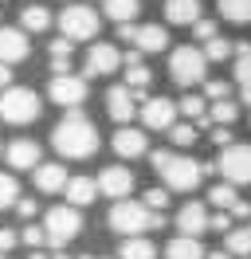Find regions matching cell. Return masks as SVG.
<instances>
[{
    "label": "cell",
    "mask_w": 251,
    "mask_h": 259,
    "mask_svg": "<svg viewBox=\"0 0 251 259\" xmlns=\"http://www.w3.org/2000/svg\"><path fill=\"white\" fill-rule=\"evenodd\" d=\"M51 146L59 149L63 157H71V161H75V157H91L94 149H98V130H94V122L82 110L71 106V114H67L59 126H55V134H51Z\"/></svg>",
    "instance_id": "6da1fadb"
},
{
    "label": "cell",
    "mask_w": 251,
    "mask_h": 259,
    "mask_svg": "<svg viewBox=\"0 0 251 259\" xmlns=\"http://www.w3.org/2000/svg\"><path fill=\"white\" fill-rule=\"evenodd\" d=\"M106 224L110 232H122V236H141V232H157V228H165V216L157 208H149L145 200H114V208L106 212Z\"/></svg>",
    "instance_id": "7a4b0ae2"
},
{
    "label": "cell",
    "mask_w": 251,
    "mask_h": 259,
    "mask_svg": "<svg viewBox=\"0 0 251 259\" xmlns=\"http://www.w3.org/2000/svg\"><path fill=\"white\" fill-rule=\"evenodd\" d=\"M153 169L161 173L165 189H173V193H192V189L204 181V165L200 161H192L185 153H169V149H157L153 153Z\"/></svg>",
    "instance_id": "3957f363"
},
{
    "label": "cell",
    "mask_w": 251,
    "mask_h": 259,
    "mask_svg": "<svg viewBox=\"0 0 251 259\" xmlns=\"http://www.w3.org/2000/svg\"><path fill=\"white\" fill-rule=\"evenodd\" d=\"M0 118L8 126H28L39 118V95L28 91V87H4L0 95Z\"/></svg>",
    "instance_id": "277c9868"
},
{
    "label": "cell",
    "mask_w": 251,
    "mask_h": 259,
    "mask_svg": "<svg viewBox=\"0 0 251 259\" xmlns=\"http://www.w3.org/2000/svg\"><path fill=\"white\" fill-rule=\"evenodd\" d=\"M204 71H208V55L196 48H177L169 55V79L177 87H196L204 82Z\"/></svg>",
    "instance_id": "5b68a950"
},
{
    "label": "cell",
    "mask_w": 251,
    "mask_h": 259,
    "mask_svg": "<svg viewBox=\"0 0 251 259\" xmlns=\"http://www.w3.org/2000/svg\"><path fill=\"white\" fill-rule=\"evenodd\" d=\"M44 228H47V243H51V247H63V243H71L78 232H82V216H78L75 204H63V208H47Z\"/></svg>",
    "instance_id": "8992f818"
},
{
    "label": "cell",
    "mask_w": 251,
    "mask_h": 259,
    "mask_svg": "<svg viewBox=\"0 0 251 259\" xmlns=\"http://www.w3.org/2000/svg\"><path fill=\"white\" fill-rule=\"evenodd\" d=\"M59 28L63 35H71V39H91V35H98V12H94L91 4H67L59 16Z\"/></svg>",
    "instance_id": "52a82bcc"
},
{
    "label": "cell",
    "mask_w": 251,
    "mask_h": 259,
    "mask_svg": "<svg viewBox=\"0 0 251 259\" xmlns=\"http://www.w3.org/2000/svg\"><path fill=\"white\" fill-rule=\"evenodd\" d=\"M220 173L224 181H232V185H251V146L243 142H232V146H224L220 153Z\"/></svg>",
    "instance_id": "ba28073f"
},
{
    "label": "cell",
    "mask_w": 251,
    "mask_h": 259,
    "mask_svg": "<svg viewBox=\"0 0 251 259\" xmlns=\"http://www.w3.org/2000/svg\"><path fill=\"white\" fill-rule=\"evenodd\" d=\"M118 28H122V39L126 44H134V48L138 51H145V55H153V51H165L169 48V35H165V28H161V24H118Z\"/></svg>",
    "instance_id": "9c48e42d"
},
{
    "label": "cell",
    "mask_w": 251,
    "mask_h": 259,
    "mask_svg": "<svg viewBox=\"0 0 251 259\" xmlns=\"http://www.w3.org/2000/svg\"><path fill=\"white\" fill-rule=\"evenodd\" d=\"M47 98L51 102H59V106H82V98H87V79H78V75H55L51 87H47Z\"/></svg>",
    "instance_id": "30bf717a"
},
{
    "label": "cell",
    "mask_w": 251,
    "mask_h": 259,
    "mask_svg": "<svg viewBox=\"0 0 251 259\" xmlns=\"http://www.w3.org/2000/svg\"><path fill=\"white\" fill-rule=\"evenodd\" d=\"M98 189H102L110 200H122V196L134 193V173H130L126 165H106V169L98 173Z\"/></svg>",
    "instance_id": "8fae6325"
},
{
    "label": "cell",
    "mask_w": 251,
    "mask_h": 259,
    "mask_svg": "<svg viewBox=\"0 0 251 259\" xmlns=\"http://www.w3.org/2000/svg\"><path fill=\"white\" fill-rule=\"evenodd\" d=\"M177 122V106H173V98H149L145 106H141V126L145 130H165Z\"/></svg>",
    "instance_id": "7c38bea8"
},
{
    "label": "cell",
    "mask_w": 251,
    "mask_h": 259,
    "mask_svg": "<svg viewBox=\"0 0 251 259\" xmlns=\"http://www.w3.org/2000/svg\"><path fill=\"white\" fill-rule=\"evenodd\" d=\"M28 51L31 44L24 28H0V63H24Z\"/></svg>",
    "instance_id": "4fadbf2b"
},
{
    "label": "cell",
    "mask_w": 251,
    "mask_h": 259,
    "mask_svg": "<svg viewBox=\"0 0 251 259\" xmlns=\"http://www.w3.org/2000/svg\"><path fill=\"white\" fill-rule=\"evenodd\" d=\"M126 59H122V51L114 48V44H94L91 55H87V75H110V71H118Z\"/></svg>",
    "instance_id": "5bb4252c"
},
{
    "label": "cell",
    "mask_w": 251,
    "mask_h": 259,
    "mask_svg": "<svg viewBox=\"0 0 251 259\" xmlns=\"http://www.w3.org/2000/svg\"><path fill=\"white\" fill-rule=\"evenodd\" d=\"M106 114L114 118V122H130L134 114H138V102H134V87H110L106 95Z\"/></svg>",
    "instance_id": "9a60e30c"
},
{
    "label": "cell",
    "mask_w": 251,
    "mask_h": 259,
    "mask_svg": "<svg viewBox=\"0 0 251 259\" xmlns=\"http://www.w3.org/2000/svg\"><path fill=\"white\" fill-rule=\"evenodd\" d=\"M177 228H181L185 236H200V232H208V228H212V216H208V208H204V204L188 200L185 208L177 212Z\"/></svg>",
    "instance_id": "2e32d148"
},
{
    "label": "cell",
    "mask_w": 251,
    "mask_h": 259,
    "mask_svg": "<svg viewBox=\"0 0 251 259\" xmlns=\"http://www.w3.org/2000/svg\"><path fill=\"white\" fill-rule=\"evenodd\" d=\"M114 153H118V157H130V161H134V157H141V153H149V138H145V130H118V134H114Z\"/></svg>",
    "instance_id": "e0dca14e"
},
{
    "label": "cell",
    "mask_w": 251,
    "mask_h": 259,
    "mask_svg": "<svg viewBox=\"0 0 251 259\" xmlns=\"http://www.w3.org/2000/svg\"><path fill=\"white\" fill-rule=\"evenodd\" d=\"M4 157H8L12 169H35V165H39V142L20 138V142H12V146L4 149Z\"/></svg>",
    "instance_id": "ac0fdd59"
},
{
    "label": "cell",
    "mask_w": 251,
    "mask_h": 259,
    "mask_svg": "<svg viewBox=\"0 0 251 259\" xmlns=\"http://www.w3.org/2000/svg\"><path fill=\"white\" fill-rule=\"evenodd\" d=\"M67 169H63L59 161H51V165H35V189L39 193H63L67 189Z\"/></svg>",
    "instance_id": "d6986e66"
},
{
    "label": "cell",
    "mask_w": 251,
    "mask_h": 259,
    "mask_svg": "<svg viewBox=\"0 0 251 259\" xmlns=\"http://www.w3.org/2000/svg\"><path fill=\"white\" fill-rule=\"evenodd\" d=\"M63 193H67V200H71L75 208H87V204H94V200H98V193H102V189H98V181H91V177H71Z\"/></svg>",
    "instance_id": "ffe728a7"
},
{
    "label": "cell",
    "mask_w": 251,
    "mask_h": 259,
    "mask_svg": "<svg viewBox=\"0 0 251 259\" xmlns=\"http://www.w3.org/2000/svg\"><path fill=\"white\" fill-rule=\"evenodd\" d=\"M165 20H169L173 28L196 24L200 20V0H165Z\"/></svg>",
    "instance_id": "44dd1931"
},
{
    "label": "cell",
    "mask_w": 251,
    "mask_h": 259,
    "mask_svg": "<svg viewBox=\"0 0 251 259\" xmlns=\"http://www.w3.org/2000/svg\"><path fill=\"white\" fill-rule=\"evenodd\" d=\"M165 259H208V251L200 247V240L196 236H177V240H169V247H165Z\"/></svg>",
    "instance_id": "7402d4cb"
},
{
    "label": "cell",
    "mask_w": 251,
    "mask_h": 259,
    "mask_svg": "<svg viewBox=\"0 0 251 259\" xmlns=\"http://www.w3.org/2000/svg\"><path fill=\"white\" fill-rule=\"evenodd\" d=\"M102 12L114 24H134L138 12H141V0H102Z\"/></svg>",
    "instance_id": "603a6c76"
},
{
    "label": "cell",
    "mask_w": 251,
    "mask_h": 259,
    "mask_svg": "<svg viewBox=\"0 0 251 259\" xmlns=\"http://www.w3.org/2000/svg\"><path fill=\"white\" fill-rule=\"evenodd\" d=\"M126 79H130V87H134V91L153 82V71L141 63V51H130V55H126Z\"/></svg>",
    "instance_id": "cb8c5ba5"
},
{
    "label": "cell",
    "mask_w": 251,
    "mask_h": 259,
    "mask_svg": "<svg viewBox=\"0 0 251 259\" xmlns=\"http://www.w3.org/2000/svg\"><path fill=\"white\" fill-rule=\"evenodd\" d=\"M20 28H24V32H47V28H51V12H47L44 4H28V8L20 12Z\"/></svg>",
    "instance_id": "d4e9b609"
},
{
    "label": "cell",
    "mask_w": 251,
    "mask_h": 259,
    "mask_svg": "<svg viewBox=\"0 0 251 259\" xmlns=\"http://www.w3.org/2000/svg\"><path fill=\"white\" fill-rule=\"evenodd\" d=\"M224 247H228L232 255H251V220L243 228H228V232H224Z\"/></svg>",
    "instance_id": "484cf974"
},
{
    "label": "cell",
    "mask_w": 251,
    "mask_h": 259,
    "mask_svg": "<svg viewBox=\"0 0 251 259\" xmlns=\"http://www.w3.org/2000/svg\"><path fill=\"white\" fill-rule=\"evenodd\" d=\"M118 255L122 259H157V247L149 240H141V236H126L122 247H118Z\"/></svg>",
    "instance_id": "4316f807"
},
{
    "label": "cell",
    "mask_w": 251,
    "mask_h": 259,
    "mask_svg": "<svg viewBox=\"0 0 251 259\" xmlns=\"http://www.w3.org/2000/svg\"><path fill=\"white\" fill-rule=\"evenodd\" d=\"M235 118H239V106H235L232 98H212V110H208V122H216V126H232Z\"/></svg>",
    "instance_id": "83f0119b"
},
{
    "label": "cell",
    "mask_w": 251,
    "mask_h": 259,
    "mask_svg": "<svg viewBox=\"0 0 251 259\" xmlns=\"http://www.w3.org/2000/svg\"><path fill=\"white\" fill-rule=\"evenodd\" d=\"M220 16L232 24H251V0H220Z\"/></svg>",
    "instance_id": "f1b7e54d"
},
{
    "label": "cell",
    "mask_w": 251,
    "mask_h": 259,
    "mask_svg": "<svg viewBox=\"0 0 251 259\" xmlns=\"http://www.w3.org/2000/svg\"><path fill=\"white\" fill-rule=\"evenodd\" d=\"M235 82L251 87V44H235Z\"/></svg>",
    "instance_id": "f546056e"
},
{
    "label": "cell",
    "mask_w": 251,
    "mask_h": 259,
    "mask_svg": "<svg viewBox=\"0 0 251 259\" xmlns=\"http://www.w3.org/2000/svg\"><path fill=\"white\" fill-rule=\"evenodd\" d=\"M204 55H208V63H224V59L235 55V48L224 39V35H212V39H204Z\"/></svg>",
    "instance_id": "4dcf8cb0"
},
{
    "label": "cell",
    "mask_w": 251,
    "mask_h": 259,
    "mask_svg": "<svg viewBox=\"0 0 251 259\" xmlns=\"http://www.w3.org/2000/svg\"><path fill=\"white\" fill-rule=\"evenodd\" d=\"M16 200H20V185H16V177L0 173V212H4V208H12Z\"/></svg>",
    "instance_id": "1f68e13d"
},
{
    "label": "cell",
    "mask_w": 251,
    "mask_h": 259,
    "mask_svg": "<svg viewBox=\"0 0 251 259\" xmlns=\"http://www.w3.org/2000/svg\"><path fill=\"white\" fill-rule=\"evenodd\" d=\"M169 138H173V146H192V142H196V126H192V122H173L169 126Z\"/></svg>",
    "instance_id": "d6a6232c"
},
{
    "label": "cell",
    "mask_w": 251,
    "mask_h": 259,
    "mask_svg": "<svg viewBox=\"0 0 251 259\" xmlns=\"http://www.w3.org/2000/svg\"><path fill=\"white\" fill-rule=\"evenodd\" d=\"M208 200H212L216 208H232L239 196H235V185H232V181H224V185H216V189L208 193Z\"/></svg>",
    "instance_id": "836d02e7"
},
{
    "label": "cell",
    "mask_w": 251,
    "mask_h": 259,
    "mask_svg": "<svg viewBox=\"0 0 251 259\" xmlns=\"http://www.w3.org/2000/svg\"><path fill=\"white\" fill-rule=\"evenodd\" d=\"M20 240L28 243V247H44V243H47V228L44 224H28L24 232H20Z\"/></svg>",
    "instance_id": "e575fe53"
},
{
    "label": "cell",
    "mask_w": 251,
    "mask_h": 259,
    "mask_svg": "<svg viewBox=\"0 0 251 259\" xmlns=\"http://www.w3.org/2000/svg\"><path fill=\"white\" fill-rule=\"evenodd\" d=\"M181 114H185V118H200V122H208V118H204V98L200 95L181 98Z\"/></svg>",
    "instance_id": "d590c367"
},
{
    "label": "cell",
    "mask_w": 251,
    "mask_h": 259,
    "mask_svg": "<svg viewBox=\"0 0 251 259\" xmlns=\"http://www.w3.org/2000/svg\"><path fill=\"white\" fill-rule=\"evenodd\" d=\"M141 200H145V204H149V208H165V204H169V189H145V196H141Z\"/></svg>",
    "instance_id": "8d00e7d4"
},
{
    "label": "cell",
    "mask_w": 251,
    "mask_h": 259,
    "mask_svg": "<svg viewBox=\"0 0 251 259\" xmlns=\"http://www.w3.org/2000/svg\"><path fill=\"white\" fill-rule=\"evenodd\" d=\"M192 32H196V39H212V35H220V28H216V20H196Z\"/></svg>",
    "instance_id": "74e56055"
},
{
    "label": "cell",
    "mask_w": 251,
    "mask_h": 259,
    "mask_svg": "<svg viewBox=\"0 0 251 259\" xmlns=\"http://www.w3.org/2000/svg\"><path fill=\"white\" fill-rule=\"evenodd\" d=\"M204 95L208 98H232V87L228 82H204Z\"/></svg>",
    "instance_id": "f35d334b"
},
{
    "label": "cell",
    "mask_w": 251,
    "mask_h": 259,
    "mask_svg": "<svg viewBox=\"0 0 251 259\" xmlns=\"http://www.w3.org/2000/svg\"><path fill=\"white\" fill-rule=\"evenodd\" d=\"M16 212H20L24 220H31V216H35V200H31V196H20V200H16Z\"/></svg>",
    "instance_id": "ab89813d"
},
{
    "label": "cell",
    "mask_w": 251,
    "mask_h": 259,
    "mask_svg": "<svg viewBox=\"0 0 251 259\" xmlns=\"http://www.w3.org/2000/svg\"><path fill=\"white\" fill-rule=\"evenodd\" d=\"M228 212H232L235 220H251V204H247V200H235V204H232Z\"/></svg>",
    "instance_id": "60d3db41"
},
{
    "label": "cell",
    "mask_w": 251,
    "mask_h": 259,
    "mask_svg": "<svg viewBox=\"0 0 251 259\" xmlns=\"http://www.w3.org/2000/svg\"><path fill=\"white\" fill-rule=\"evenodd\" d=\"M8 247H16V232L12 228H0V251H8Z\"/></svg>",
    "instance_id": "b9f144b4"
},
{
    "label": "cell",
    "mask_w": 251,
    "mask_h": 259,
    "mask_svg": "<svg viewBox=\"0 0 251 259\" xmlns=\"http://www.w3.org/2000/svg\"><path fill=\"white\" fill-rule=\"evenodd\" d=\"M212 228H216V232H228V228H232V212H220V216H212Z\"/></svg>",
    "instance_id": "7bdbcfd3"
},
{
    "label": "cell",
    "mask_w": 251,
    "mask_h": 259,
    "mask_svg": "<svg viewBox=\"0 0 251 259\" xmlns=\"http://www.w3.org/2000/svg\"><path fill=\"white\" fill-rule=\"evenodd\" d=\"M212 142H216V146H232V130H216Z\"/></svg>",
    "instance_id": "ee69618b"
},
{
    "label": "cell",
    "mask_w": 251,
    "mask_h": 259,
    "mask_svg": "<svg viewBox=\"0 0 251 259\" xmlns=\"http://www.w3.org/2000/svg\"><path fill=\"white\" fill-rule=\"evenodd\" d=\"M8 82H12V71H8V67L0 63V91H4V87H8Z\"/></svg>",
    "instance_id": "f6af8a7d"
},
{
    "label": "cell",
    "mask_w": 251,
    "mask_h": 259,
    "mask_svg": "<svg viewBox=\"0 0 251 259\" xmlns=\"http://www.w3.org/2000/svg\"><path fill=\"white\" fill-rule=\"evenodd\" d=\"M208 259H232V251L224 247V251H208Z\"/></svg>",
    "instance_id": "bcb514c9"
},
{
    "label": "cell",
    "mask_w": 251,
    "mask_h": 259,
    "mask_svg": "<svg viewBox=\"0 0 251 259\" xmlns=\"http://www.w3.org/2000/svg\"><path fill=\"white\" fill-rule=\"evenodd\" d=\"M239 95H243V102L251 106V87H239Z\"/></svg>",
    "instance_id": "7dc6e473"
},
{
    "label": "cell",
    "mask_w": 251,
    "mask_h": 259,
    "mask_svg": "<svg viewBox=\"0 0 251 259\" xmlns=\"http://www.w3.org/2000/svg\"><path fill=\"white\" fill-rule=\"evenodd\" d=\"M31 259H47V251H39V247H31Z\"/></svg>",
    "instance_id": "c3c4849f"
},
{
    "label": "cell",
    "mask_w": 251,
    "mask_h": 259,
    "mask_svg": "<svg viewBox=\"0 0 251 259\" xmlns=\"http://www.w3.org/2000/svg\"><path fill=\"white\" fill-rule=\"evenodd\" d=\"M0 259H4V251H0Z\"/></svg>",
    "instance_id": "681fc988"
},
{
    "label": "cell",
    "mask_w": 251,
    "mask_h": 259,
    "mask_svg": "<svg viewBox=\"0 0 251 259\" xmlns=\"http://www.w3.org/2000/svg\"><path fill=\"white\" fill-rule=\"evenodd\" d=\"M0 153H4V146H0Z\"/></svg>",
    "instance_id": "f907efd6"
}]
</instances>
